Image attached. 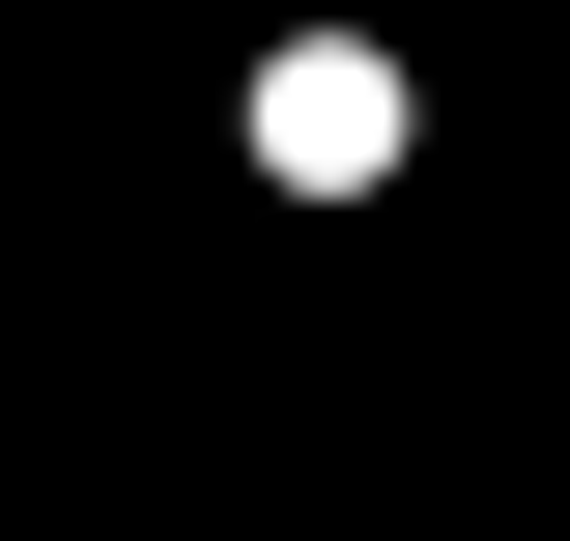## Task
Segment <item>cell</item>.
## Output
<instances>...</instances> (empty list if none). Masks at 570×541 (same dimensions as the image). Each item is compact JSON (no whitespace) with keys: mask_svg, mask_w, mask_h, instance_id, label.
Returning <instances> with one entry per match:
<instances>
[{"mask_svg":"<svg viewBox=\"0 0 570 541\" xmlns=\"http://www.w3.org/2000/svg\"><path fill=\"white\" fill-rule=\"evenodd\" d=\"M257 171H314V200H343V171H400V58H343V29H314V58H257Z\"/></svg>","mask_w":570,"mask_h":541,"instance_id":"obj_1","label":"cell"}]
</instances>
